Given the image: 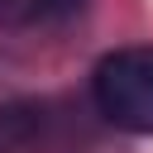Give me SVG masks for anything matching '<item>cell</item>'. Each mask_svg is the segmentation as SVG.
I'll return each instance as SVG.
<instances>
[{
  "label": "cell",
  "mask_w": 153,
  "mask_h": 153,
  "mask_svg": "<svg viewBox=\"0 0 153 153\" xmlns=\"http://www.w3.org/2000/svg\"><path fill=\"white\" fill-rule=\"evenodd\" d=\"M96 110L124 134H153V43L115 48L91 72Z\"/></svg>",
  "instance_id": "6da1fadb"
},
{
  "label": "cell",
  "mask_w": 153,
  "mask_h": 153,
  "mask_svg": "<svg viewBox=\"0 0 153 153\" xmlns=\"http://www.w3.org/2000/svg\"><path fill=\"white\" fill-rule=\"evenodd\" d=\"M38 124H43V110H38V105L0 100V153H19V148H29V139L38 134Z\"/></svg>",
  "instance_id": "7a4b0ae2"
},
{
  "label": "cell",
  "mask_w": 153,
  "mask_h": 153,
  "mask_svg": "<svg viewBox=\"0 0 153 153\" xmlns=\"http://www.w3.org/2000/svg\"><path fill=\"white\" fill-rule=\"evenodd\" d=\"M38 19V0H0V24L5 29H24Z\"/></svg>",
  "instance_id": "3957f363"
},
{
  "label": "cell",
  "mask_w": 153,
  "mask_h": 153,
  "mask_svg": "<svg viewBox=\"0 0 153 153\" xmlns=\"http://www.w3.org/2000/svg\"><path fill=\"white\" fill-rule=\"evenodd\" d=\"M86 5H91V0H38V19H48V24H67V19H76Z\"/></svg>",
  "instance_id": "277c9868"
}]
</instances>
